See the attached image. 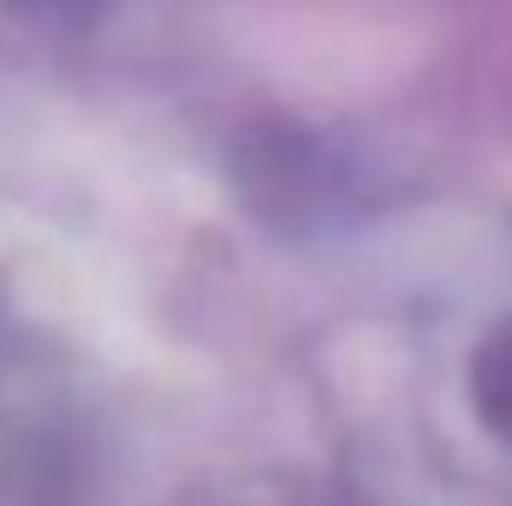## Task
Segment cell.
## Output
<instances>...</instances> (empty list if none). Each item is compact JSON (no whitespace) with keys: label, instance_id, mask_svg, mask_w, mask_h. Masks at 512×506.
Here are the masks:
<instances>
[{"label":"cell","instance_id":"cell-1","mask_svg":"<svg viewBox=\"0 0 512 506\" xmlns=\"http://www.w3.org/2000/svg\"><path fill=\"white\" fill-rule=\"evenodd\" d=\"M477 399H483V417L512 441V334H501L489 352H483V376H477Z\"/></svg>","mask_w":512,"mask_h":506}]
</instances>
